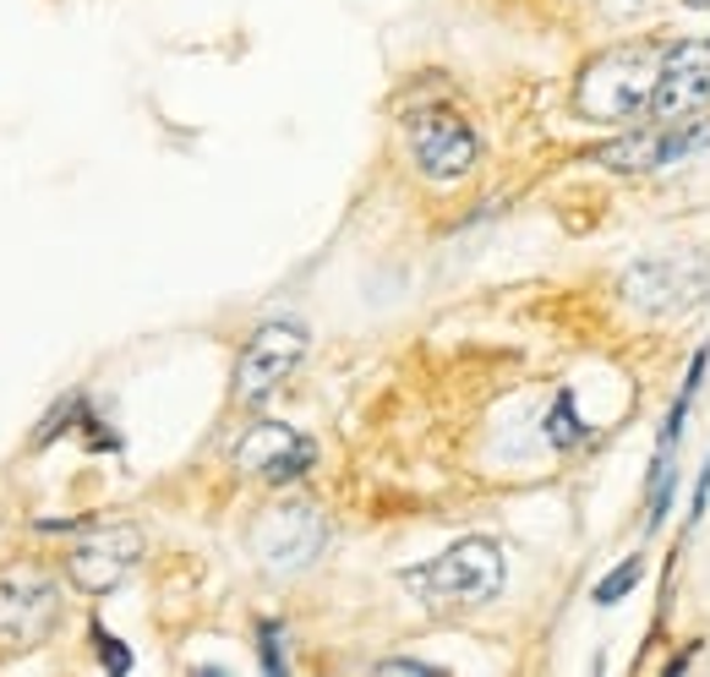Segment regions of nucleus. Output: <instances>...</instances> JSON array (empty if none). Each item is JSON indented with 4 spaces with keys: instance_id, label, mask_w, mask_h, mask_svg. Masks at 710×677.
Returning a JSON list of instances; mask_svg holds the SVG:
<instances>
[{
    "instance_id": "nucleus-10",
    "label": "nucleus",
    "mask_w": 710,
    "mask_h": 677,
    "mask_svg": "<svg viewBox=\"0 0 710 677\" xmlns=\"http://www.w3.org/2000/svg\"><path fill=\"white\" fill-rule=\"evenodd\" d=\"M142 531L137 525H104L93 536L66 552V579L82 590V596H110L116 585H127L131 568L142 563Z\"/></svg>"
},
{
    "instance_id": "nucleus-18",
    "label": "nucleus",
    "mask_w": 710,
    "mask_h": 677,
    "mask_svg": "<svg viewBox=\"0 0 710 677\" xmlns=\"http://www.w3.org/2000/svg\"><path fill=\"white\" fill-rule=\"evenodd\" d=\"M683 6H689V11H710V0H683Z\"/></svg>"
},
{
    "instance_id": "nucleus-5",
    "label": "nucleus",
    "mask_w": 710,
    "mask_h": 677,
    "mask_svg": "<svg viewBox=\"0 0 710 677\" xmlns=\"http://www.w3.org/2000/svg\"><path fill=\"white\" fill-rule=\"evenodd\" d=\"M710 295V257L700 252H650L618 279V301L640 317H678Z\"/></svg>"
},
{
    "instance_id": "nucleus-1",
    "label": "nucleus",
    "mask_w": 710,
    "mask_h": 677,
    "mask_svg": "<svg viewBox=\"0 0 710 677\" xmlns=\"http://www.w3.org/2000/svg\"><path fill=\"white\" fill-rule=\"evenodd\" d=\"M661 82V39H623L574 71V115L590 127H646Z\"/></svg>"
},
{
    "instance_id": "nucleus-12",
    "label": "nucleus",
    "mask_w": 710,
    "mask_h": 677,
    "mask_svg": "<svg viewBox=\"0 0 710 677\" xmlns=\"http://www.w3.org/2000/svg\"><path fill=\"white\" fill-rule=\"evenodd\" d=\"M646 579V552H629L623 563H612L601 579H596V590H590V602L596 607H618L623 596H634V585Z\"/></svg>"
},
{
    "instance_id": "nucleus-16",
    "label": "nucleus",
    "mask_w": 710,
    "mask_h": 677,
    "mask_svg": "<svg viewBox=\"0 0 710 677\" xmlns=\"http://www.w3.org/2000/svg\"><path fill=\"white\" fill-rule=\"evenodd\" d=\"M706 514H710V454H706V465H700V475H694V492H689V519H683V525L694 531Z\"/></svg>"
},
{
    "instance_id": "nucleus-7",
    "label": "nucleus",
    "mask_w": 710,
    "mask_h": 677,
    "mask_svg": "<svg viewBox=\"0 0 710 677\" xmlns=\"http://www.w3.org/2000/svg\"><path fill=\"white\" fill-rule=\"evenodd\" d=\"M328 536L333 531H328L323 508L290 497V503H273V508H262L258 519H252L247 546H252V557H258L268 574H307L328 552Z\"/></svg>"
},
{
    "instance_id": "nucleus-11",
    "label": "nucleus",
    "mask_w": 710,
    "mask_h": 677,
    "mask_svg": "<svg viewBox=\"0 0 710 677\" xmlns=\"http://www.w3.org/2000/svg\"><path fill=\"white\" fill-rule=\"evenodd\" d=\"M590 421L580 415V405H574V388H558L552 394V410H547V421H541V437L558 448V454H574L580 443H590Z\"/></svg>"
},
{
    "instance_id": "nucleus-2",
    "label": "nucleus",
    "mask_w": 710,
    "mask_h": 677,
    "mask_svg": "<svg viewBox=\"0 0 710 677\" xmlns=\"http://www.w3.org/2000/svg\"><path fill=\"white\" fill-rule=\"evenodd\" d=\"M421 602L432 607H487L503 596V579H509V563H503V546L487 542V536H464L449 552H438L432 563H416L399 574Z\"/></svg>"
},
{
    "instance_id": "nucleus-8",
    "label": "nucleus",
    "mask_w": 710,
    "mask_h": 677,
    "mask_svg": "<svg viewBox=\"0 0 710 677\" xmlns=\"http://www.w3.org/2000/svg\"><path fill=\"white\" fill-rule=\"evenodd\" d=\"M230 465L252 481H268V486H284V481H301V475L318 465V443L290 426V421H252L236 448H230Z\"/></svg>"
},
{
    "instance_id": "nucleus-14",
    "label": "nucleus",
    "mask_w": 710,
    "mask_h": 677,
    "mask_svg": "<svg viewBox=\"0 0 710 677\" xmlns=\"http://www.w3.org/2000/svg\"><path fill=\"white\" fill-rule=\"evenodd\" d=\"M258 667L268 677L290 673V656H284V628H279V623H258Z\"/></svg>"
},
{
    "instance_id": "nucleus-4",
    "label": "nucleus",
    "mask_w": 710,
    "mask_h": 677,
    "mask_svg": "<svg viewBox=\"0 0 710 677\" xmlns=\"http://www.w3.org/2000/svg\"><path fill=\"white\" fill-rule=\"evenodd\" d=\"M307 350H312L307 323H296V317H268V323H258V329L247 334V344H241V355H236L230 405L262 410L290 377H296V366L307 361Z\"/></svg>"
},
{
    "instance_id": "nucleus-9",
    "label": "nucleus",
    "mask_w": 710,
    "mask_h": 677,
    "mask_svg": "<svg viewBox=\"0 0 710 677\" xmlns=\"http://www.w3.org/2000/svg\"><path fill=\"white\" fill-rule=\"evenodd\" d=\"M710 110V39H667L650 121H689Z\"/></svg>"
},
{
    "instance_id": "nucleus-17",
    "label": "nucleus",
    "mask_w": 710,
    "mask_h": 677,
    "mask_svg": "<svg viewBox=\"0 0 710 677\" xmlns=\"http://www.w3.org/2000/svg\"><path fill=\"white\" fill-rule=\"evenodd\" d=\"M372 673H378V677H438L443 667H432V661H416V656H393V661H378Z\"/></svg>"
},
{
    "instance_id": "nucleus-15",
    "label": "nucleus",
    "mask_w": 710,
    "mask_h": 677,
    "mask_svg": "<svg viewBox=\"0 0 710 677\" xmlns=\"http://www.w3.org/2000/svg\"><path fill=\"white\" fill-rule=\"evenodd\" d=\"M88 634H93V650H99V661H104V673L127 677V673H131V650H127V645H121V639H116V634H110V628H104L99 617L88 623Z\"/></svg>"
},
{
    "instance_id": "nucleus-6",
    "label": "nucleus",
    "mask_w": 710,
    "mask_h": 677,
    "mask_svg": "<svg viewBox=\"0 0 710 677\" xmlns=\"http://www.w3.org/2000/svg\"><path fill=\"white\" fill-rule=\"evenodd\" d=\"M700 148H710V110L689 115V121H646V127H623L612 142L590 148V164L612 170V175H650L667 164L694 159Z\"/></svg>"
},
{
    "instance_id": "nucleus-13",
    "label": "nucleus",
    "mask_w": 710,
    "mask_h": 677,
    "mask_svg": "<svg viewBox=\"0 0 710 677\" xmlns=\"http://www.w3.org/2000/svg\"><path fill=\"white\" fill-rule=\"evenodd\" d=\"M678 486H683V471H678V465H672L667 475H656V481L646 486V531H650V536H656V531H661V525L672 519Z\"/></svg>"
},
{
    "instance_id": "nucleus-3",
    "label": "nucleus",
    "mask_w": 710,
    "mask_h": 677,
    "mask_svg": "<svg viewBox=\"0 0 710 677\" xmlns=\"http://www.w3.org/2000/svg\"><path fill=\"white\" fill-rule=\"evenodd\" d=\"M399 127H404V142H410V159H416L421 181L453 186V181L476 175L481 132H476V121L464 110H453V104H416V110L399 115Z\"/></svg>"
}]
</instances>
